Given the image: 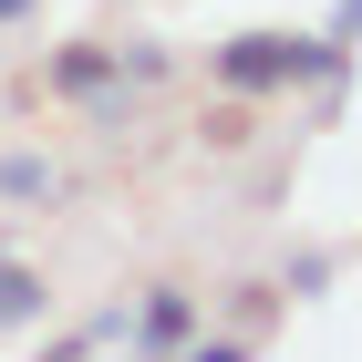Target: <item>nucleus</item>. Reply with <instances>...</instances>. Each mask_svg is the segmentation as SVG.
I'll return each instance as SVG.
<instances>
[{"instance_id": "0eeeda50", "label": "nucleus", "mask_w": 362, "mask_h": 362, "mask_svg": "<svg viewBox=\"0 0 362 362\" xmlns=\"http://www.w3.org/2000/svg\"><path fill=\"white\" fill-rule=\"evenodd\" d=\"M269 321H279V279H238V290H228V332H238V341H259Z\"/></svg>"}, {"instance_id": "20e7f679", "label": "nucleus", "mask_w": 362, "mask_h": 362, "mask_svg": "<svg viewBox=\"0 0 362 362\" xmlns=\"http://www.w3.org/2000/svg\"><path fill=\"white\" fill-rule=\"evenodd\" d=\"M52 197H62V166L42 156V145H11V156H0V207H21V218H42Z\"/></svg>"}, {"instance_id": "f257e3e1", "label": "nucleus", "mask_w": 362, "mask_h": 362, "mask_svg": "<svg viewBox=\"0 0 362 362\" xmlns=\"http://www.w3.org/2000/svg\"><path fill=\"white\" fill-rule=\"evenodd\" d=\"M207 83L218 93H249V104H269V93H300V83H321V93H341L352 83V42H300V31H238V42H218L207 52Z\"/></svg>"}, {"instance_id": "7ed1b4c3", "label": "nucleus", "mask_w": 362, "mask_h": 362, "mask_svg": "<svg viewBox=\"0 0 362 362\" xmlns=\"http://www.w3.org/2000/svg\"><path fill=\"white\" fill-rule=\"evenodd\" d=\"M104 83H124V73H114V42H62V52L42 62V93H52V104H83V93H104Z\"/></svg>"}, {"instance_id": "423d86ee", "label": "nucleus", "mask_w": 362, "mask_h": 362, "mask_svg": "<svg viewBox=\"0 0 362 362\" xmlns=\"http://www.w3.org/2000/svg\"><path fill=\"white\" fill-rule=\"evenodd\" d=\"M197 135L218 145V156H238V145H249V135H259V104H249V93H218V104L197 114Z\"/></svg>"}, {"instance_id": "f03ea898", "label": "nucleus", "mask_w": 362, "mask_h": 362, "mask_svg": "<svg viewBox=\"0 0 362 362\" xmlns=\"http://www.w3.org/2000/svg\"><path fill=\"white\" fill-rule=\"evenodd\" d=\"M197 321H207V300H197L187 279H145V300L124 310V352L166 362V352H187V341H197Z\"/></svg>"}, {"instance_id": "39448f33", "label": "nucleus", "mask_w": 362, "mask_h": 362, "mask_svg": "<svg viewBox=\"0 0 362 362\" xmlns=\"http://www.w3.org/2000/svg\"><path fill=\"white\" fill-rule=\"evenodd\" d=\"M42 310H52V279L31 259H0V332H42Z\"/></svg>"}, {"instance_id": "6e6552de", "label": "nucleus", "mask_w": 362, "mask_h": 362, "mask_svg": "<svg viewBox=\"0 0 362 362\" xmlns=\"http://www.w3.org/2000/svg\"><path fill=\"white\" fill-rule=\"evenodd\" d=\"M21 21H42V0H0V31H21Z\"/></svg>"}]
</instances>
